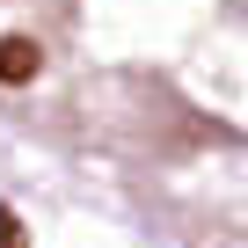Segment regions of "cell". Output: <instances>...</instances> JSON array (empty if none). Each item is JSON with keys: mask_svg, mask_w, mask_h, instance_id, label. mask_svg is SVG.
<instances>
[{"mask_svg": "<svg viewBox=\"0 0 248 248\" xmlns=\"http://www.w3.org/2000/svg\"><path fill=\"white\" fill-rule=\"evenodd\" d=\"M37 73H44V44L22 37V30H8L0 37V88H30Z\"/></svg>", "mask_w": 248, "mask_h": 248, "instance_id": "1", "label": "cell"}, {"mask_svg": "<svg viewBox=\"0 0 248 248\" xmlns=\"http://www.w3.org/2000/svg\"><path fill=\"white\" fill-rule=\"evenodd\" d=\"M0 248H30V226H22L8 204H0Z\"/></svg>", "mask_w": 248, "mask_h": 248, "instance_id": "2", "label": "cell"}]
</instances>
